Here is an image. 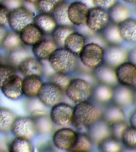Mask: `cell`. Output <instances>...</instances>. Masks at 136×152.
<instances>
[{
    "mask_svg": "<svg viewBox=\"0 0 136 152\" xmlns=\"http://www.w3.org/2000/svg\"><path fill=\"white\" fill-rule=\"evenodd\" d=\"M104 107H97L91 102H86L76 103L73 107L72 125L77 130L81 131L101 118Z\"/></svg>",
    "mask_w": 136,
    "mask_h": 152,
    "instance_id": "6da1fadb",
    "label": "cell"
},
{
    "mask_svg": "<svg viewBox=\"0 0 136 152\" xmlns=\"http://www.w3.org/2000/svg\"><path fill=\"white\" fill-rule=\"evenodd\" d=\"M47 60L55 72L66 74L72 72L77 64L76 56L64 47L56 49Z\"/></svg>",
    "mask_w": 136,
    "mask_h": 152,
    "instance_id": "7a4b0ae2",
    "label": "cell"
},
{
    "mask_svg": "<svg viewBox=\"0 0 136 152\" xmlns=\"http://www.w3.org/2000/svg\"><path fill=\"white\" fill-rule=\"evenodd\" d=\"M92 88L86 80L75 78L70 79L64 92L70 100L78 103L86 102L90 98Z\"/></svg>",
    "mask_w": 136,
    "mask_h": 152,
    "instance_id": "3957f363",
    "label": "cell"
},
{
    "mask_svg": "<svg viewBox=\"0 0 136 152\" xmlns=\"http://www.w3.org/2000/svg\"><path fill=\"white\" fill-rule=\"evenodd\" d=\"M78 56L84 66L94 69L103 63L104 48L95 43H86Z\"/></svg>",
    "mask_w": 136,
    "mask_h": 152,
    "instance_id": "277c9868",
    "label": "cell"
},
{
    "mask_svg": "<svg viewBox=\"0 0 136 152\" xmlns=\"http://www.w3.org/2000/svg\"><path fill=\"white\" fill-rule=\"evenodd\" d=\"M34 16L29 10L20 6L10 11L8 23L14 31L20 33L27 25L33 23Z\"/></svg>",
    "mask_w": 136,
    "mask_h": 152,
    "instance_id": "5b68a950",
    "label": "cell"
},
{
    "mask_svg": "<svg viewBox=\"0 0 136 152\" xmlns=\"http://www.w3.org/2000/svg\"><path fill=\"white\" fill-rule=\"evenodd\" d=\"M63 92L59 87L48 81L43 83L37 97L44 105L51 107L61 102Z\"/></svg>",
    "mask_w": 136,
    "mask_h": 152,
    "instance_id": "8992f818",
    "label": "cell"
},
{
    "mask_svg": "<svg viewBox=\"0 0 136 152\" xmlns=\"http://www.w3.org/2000/svg\"><path fill=\"white\" fill-rule=\"evenodd\" d=\"M11 131L15 136L29 140L33 138L37 133L34 120L32 117L27 116H16Z\"/></svg>",
    "mask_w": 136,
    "mask_h": 152,
    "instance_id": "52a82bcc",
    "label": "cell"
},
{
    "mask_svg": "<svg viewBox=\"0 0 136 152\" xmlns=\"http://www.w3.org/2000/svg\"><path fill=\"white\" fill-rule=\"evenodd\" d=\"M109 21L107 10L96 7L89 8L85 25L92 31L101 32L108 25Z\"/></svg>",
    "mask_w": 136,
    "mask_h": 152,
    "instance_id": "ba28073f",
    "label": "cell"
},
{
    "mask_svg": "<svg viewBox=\"0 0 136 152\" xmlns=\"http://www.w3.org/2000/svg\"><path fill=\"white\" fill-rule=\"evenodd\" d=\"M73 115V107L64 102H60L51 107L50 117L52 123L64 126L71 123Z\"/></svg>",
    "mask_w": 136,
    "mask_h": 152,
    "instance_id": "9c48e42d",
    "label": "cell"
},
{
    "mask_svg": "<svg viewBox=\"0 0 136 152\" xmlns=\"http://www.w3.org/2000/svg\"><path fill=\"white\" fill-rule=\"evenodd\" d=\"M128 52L120 45H107L104 48L103 63L115 69L127 61Z\"/></svg>",
    "mask_w": 136,
    "mask_h": 152,
    "instance_id": "30bf717a",
    "label": "cell"
},
{
    "mask_svg": "<svg viewBox=\"0 0 136 152\" xmlns=\"http://www.w3.org/2000/svg\"><path fill=\"white\" fill-rule=\"evenodd\" d=\"M77 132L70 128L63 127L57 129L52 136V141L58 149L69 151L76 140Z\"/></svg>",
    "mask_w": 136,
    "mask_h": 152,
    "instance_id": "8fae6325",
    "label": "cell"
},
{
    "mask_svg": "<svg viewBox=\"0 0 136 152\" xmlns=\"http://www.w3.org/2000/svg\"><path fill=\"white\" fill-rule=\"evenodd\" d=\"M89 8L81 1L70 3L68 8V16L72 26H80L85 25Z\"/></svg>",
    "mask_w": 136,
    "mask_h": 152,
    "instance_id": "7c38bea8",
    "label": "cell"
},
{
    "mask_svg": "<svg viewBox=\"0 0 136 152\" xmlns=\"http://www.w3.org/2000/svg\"><path fill=\"white\" fill-rule=\"evenodd\" d=\"M133 88L120 84L113 87V103L122 109L129 107L133 104Z\"/></svg>",
    "mask_w": 136,
    "mask_h": 152,
    "instance_id": "4fadbf2b",
    "label": "cell"
},
{
    "mask_svg": "<svg viewBox=\"0 0 136 152\" xmlns=\"http://www.w3.org/2000/svg\"><path fill=\"white\" fill-rule=\"evenodd\" d=\"M119 84L132 87L136 82V66L132 63L125 61L115 69Z\"/></svg>",
    "mask_w": 136,
    "mask_h": 152,
    "instance_id": "5bb4252c",
    "label": "cell"
},
{
    "mask_svg": "<svg viewBox=\"0 0 136 152\" xmlns=\"http://www.w3.org/2000/svg\"><path fill=\"white\" fill-rule=\"evenodd\" d=\"M87 135L92 143H98L105 138L112 135L111 125L100 118L87 128Z\"/></svg>",
    "mask_w": 136,
    "mask_h": 152,
    "instance_id": "9a60e30c",
    "label": "cell"
},
{
    "mask_svg": "<svg viewBox=\"0 0 136 152\" xmlns=\"http://www.w3.org/2000/svg\"><path fill=\"white\" fill-rule=\"evenodd\" d=\"M23 78L16 74L10 77L4 83L1 88L2 94L7 98L16 99L23 95Z\"/></svg>",
    "mask_w": 136,
    "mask_h": 152,
    "instance_id": "2e32d148",
    "label": "cell"
},
{
    "mask_svg": "<svg viewBox=\"0 0 136 152\" xmlns=\"http://www.w3.org/2000/svg\"><path fill=\"white\" fill-rule=\"evenodd\" d=\"M92 73L94 78L99 83L106 84L112 87L119 84L115 69L103 63L93 69Z\"/></svg>",
    "mask_w": 136,
    "mask_h": 152,
    "instance_id": "e0dca14e",
    "label": "cell"
},
{
    "mask_svg": "<svg viewBox=\"0 0 136 152\" xmlns=\"http://www.w3.org/2000/svg\"><path fill=\"white\" fill-rule=\"evenodd\" d=\"M57 47L52 39L44 38L32 46V53L34 57L40 61L47 60L55 50Z\"/></svg>",
    "mask_w": 136,
    "mask_h": 152,
    "instance_id": "ac0fdd59",
    "label": "cell"
},
{
    "mask_svg": "<svg viewBox=\"0 0 136 152\" xmlns=\"http://www.w3.org/2000/svg\"><path fill=\"white\" fill-rule=\"evenodd\" d=\"M20 73L24 76L37 75L41 77L44 73L41 61L35 57L29 56L24 59L18 66Z\"/></svg>",
    "mask_w": 136,
    "mask_h": 152,
    "instance_id": "d6986e66",
    "label": "cell"
},
{
    "mask_svg": "<svg viewBox=\"0 0 136 152\" xmlns=\"http://www.w3.org/2000/svg\"><path fill=\"white\" fill-rule=\"evenodd\" d=\"M44 33L34 23L30 24L19 33L22 43L33 46L44 38Z\"/></svg>",
    "mask_w": 136,
    "mask_h": 152,
    "instance_id": "ffe728a7",
    "label": "cell"
},
{
    "mask_svg": "<svg viewBox=\"0 0 136 152\" xmlns=\"http://www.w3.org/2000/svg\"><path fill=\"white\" fill-rule=\"evenodd\" d=\"M86 44V39L82 33L75 31L67 37L63 47L75 56H78Z\"/></svg>",
    "mask_w": 136,
    "mask_h": 152,
    "instance_id": "44dd1931",
    "label": "cell"
},
{
    "mask_svg": "<svg viewBox=\"0 0 136 152\" xmlns=\"http://www.w3.org/2000/svg\"><path fill=\"white\" fill-rule=\"evenodd\" d=\"M107 11L109 21L117 25L129 18L131 15L128 7L124 4L118 1Z\"/></svg>",
    "mask_w": 136,
    "mask_h": 152,
    "instance_id": "7402d4cb",
    "label": "cell"
},
{
    "mask_svg": "<svg viewBox=\"0 0 136 152\" xmlns=\"http://www.w3.org/2000/svg\"><path fill=\"white\" fill-rule=\"evenodd\" d=\"M113 87L106 84L98 83L92 88L90 98L98 104H103L112 100Z\"/></svg>",
    "mask_w": 136,
    "mask_h": 152,
    "instance_id": "603a6c76",
    "label": "cell"
},
{
    "mask_svg": "<svg viewBox=\"0 0 136 152\" xmlns=\"http://www.w3.org/2000/svg\"><path fill=\"white\" fill-rule=\"evenodd\" d=\"M43 83L42 80L39 76L24 77L22 81L23 95L29 98L37 97Z\"/></svg>",
    "mask_w": 136,
    "mask_h": 152,
    "instance_id": "cb8c5ba5",
    "label": "cell"
},
{
    "mask_svg": "<svg viewBox=\"0 0 136 152\" xmlns=\"http://www.w3.org/2000/svg\"><path fill=\"white\" fill-rule=\"evenodd\" d=\"M118 27L123 41L136 42V20L129 18L118 24Z\"/></svg>",
    "mask_w": 136,
    "mask_h": 152,
    "instance_id": "d4e9b609",
    "label": "cell"
},
{
    "mask_svg": "<svg viewBox=\"0 0 136 152\" xmlns=\"http://www.w3.org/2000/svg\"><path fill=\"white\" fill-rule=\"evenodd\" d=\"M101 118L110 125L125 121V116L123 109L114 103L104 107Z\"/></svg>",
    "mask_w": 136,
    "mask_h": 152,
    "instance_id": "484cf974",
    "label": "cell"
},
{
    "mask_svg": "<svg viewBox=\"0 0 136 152\" xmlns=\"http://www.w3.org/2000/svg\"><path fill=\"white\" fill-rule=\"evenodd\" d=\"M69 2L62 0L56 5L50 14L52 15L57 25L72 26L68 16V8Z\"/></svg>",
    "mask_w": 136,
    "mask_h": 152,
    "instance_id": "4316f807",
    "label": "cell"
},
{
    "mask_svg": "<svg viewBox=\"0 0 136 152\" xmlns=\"http://www.w3.org/2000/svg\"><path fill=\"white\" fill-rule=\"evenodd\" d=\"M33 23L44 33L51 34L57 26L52 15L48 13H39L34 16Z\"/></svg>",
    "mask_w": 136,
    "mask_h": 152,
    "instance_id": "83f0119b",
    "label": "cell"
},
{
    "mask_svg": "<svg viewBox=\"0 0 136 152\" xmlns=\"http://www.w3.org/2000/svg\"><path fill=\"white\" fill-rule=\"evenodd\" d=\"M72 26L57 25L51 33V39L57 46L63 47L64 41L67 37L75 30Z\"/></svg>",
    "mask_w": 136,
    "mask_h": 152,
    "instance_id": "f1b7e54d",
    "label": "cell"
},
{
    "mask_svg": "<svg viewBox=\"0 0 136 152\" xmlns=\"http://www.w3.org/2000/svg\"><path fill=\"white\" fill-rule=\"evenodd\" d=\"M101 35L107 45H120L123 40L119 34L118 25L109 23L101 31Z\"/></svg>",
    "mask_w": 136,
    "mask_h": 152,
    "instance_id": "f546056e",
    "label": "cell"
},
{
    "mask_svg": "<svg viewBox=\"0 0 136 152\" xmlns=\"http://www.w3.org/2000/svg\"><path fill=\"white\" fill-rule=\"evenodd\" d=\"M35 123L37 133L41 134L50 133L52 129V122L50 116L45 113L32 116Z\"/></svg>",
    "mask_w": 136,
    "mask_h": 152,
    "instance_id": "4dcf8cb0",
    "label": "cell"
},
{
    "mask_svg": "<svg viewBox=\"0 0 136 152\" xmlns=\"http://www.w3.org/2000/svg\"><path fill=\"white\" fill-rule=\"evenodd\" d=\"M97 145L98 149L102 152H120L123 147L121 141L112 135L101 140Z\"/></svg>",
    "mask_w": 136,
    "mask_h": 152,
    "instance_id": "1f68e13d",
    "label": "cell"
},
{
    "mask_svg": "<svg viewBox=\"0 0 136 152\" xmlns=\"http://www.w3.org/2000/svg\"><path fill=\"white\" fill-rule=\"evenodd\" d=\"M16 116L8 108L0 107V132L7 133L11 131Z\"/></svg>",
    "mask_w": 136,
    "mask_h": 152,
    "instance_id": "d6a6232c",
    "label": "cell"
},
{
    "mask_svg": "<svg viewBox=\"0 0 136 152\" xmlns=\"http://www.w3.org/2000/svg\"><path fill=\"white\" fill-rule=\"evenodd\" d=\"M92 141L88 135L84 133L77 132L75 143L69 152H84L90 151L92 147Z\"/></svg>",
    "mask_w": 136,
    "mask_h": 152,
    "instance_id": "836d02e7",
    "label": "cell"
},
{
    "mask_svg": "<svg viewBox=\"0 0 136 152\" xmlns=\"http://www.w3.org/2000/svg\"><path fill=\"white\" fill-rule=\"evenodd\" d=\"M29 140L25 138L15 136L11 141L8 149L11 152H31L32 147Z\"/></svg>",
    "mask_w": 136,
    "mask_h": 152,
    "instance_id": "e575fe53",
    "label": "cell"
},
{
    "mask_svg": "<svg viewBox=\"0 0 136 152\" xmlns=\"http://www.w3.org/2000/svg\"><path fill=\"white\" fill-rule=\"evenodd\" d=\"M22 43L19 34L16 32H11L7 33L1 46L4 49L10 52L20 47Z\"/></svg>",
    "mask_w": 136,
    "mask_h": 152,
    "instance_id": "d590c367",
    "label": "cell"
},
{
    "mask_svg": "<svg viewBox=\"0 0 136 152\" xmlns=\"http://www.w3.org/2000/svg\"><path fill=\"white\" fill-rule=\"evenodd\" d=\"M29 56H30L28 52L21 46L16 49L10 51L8 60L10 65L14 67H18L19 64Z\"/></svg>",
    "mask_w": 136,
    "mask_h": 152,
    "instance_id": "8d00e7d4",
    "label": "cell"
},
{
    "mask_svg": "<svg viewBox=\"0 0 136 152\" xmlns=\"http://www.w3.org/2000/svg\"><path fill=\"white\" fill-rule=\"evenodd\" d=\"M120 141L124 146L136 148V128L128 126L122 134Z\"/></svg>",
    "mask_w": 136,
    "mask_h": 152,
    "instance_id": "74e56055",
    "label": "cell"
},
{
    "mask_svg": "<svg viewBox=\"0 0 136 152\" xmlns=\"http://www.w3.org/2000/svg\"><path fill=\"white\" fill-rule=\"evenodd\" d=\"M70 79L67 74L56 72L51 74L48 77V81L56 84L64 92Z\"/></svg>",
    "mask_w": 136,
    "mask_h": 152,
    "instance_id": "f35d334b",
    "label": "cell"
},
{
    "mask_svg": "<svg viewBox=\"0 0 136 152\" xmlns=\"http://www.w3.org/2000/svg\"><path fill=\"white\" fill-rule=\"evenodd\" d=\"M62 0H39L35 4L39 13L50 14L57 4Z\"/></svg>",
    "mask_w": 136,
    "mask_h": 152,
    "instance_id": "ab89813d",
    "label": "cell"
},
{
    "mask_svg": "<svg viewBox=\"0 0 136 152\" xmlns=\"http://www.w3.org/2000/svg\"><path fill=\"white\" fill-rule=\"evenodd\" d=\"M14 67L10 65L0 64V88L11 76L16 74Z\"/></svg>",
    "mask_w": 136,
    "mask_h": 152,
    "instance_id": "60d3db41",
    "label": "cell"
},
{
    "mask_svg": "<svg viewBox=\"0 0 136 152\" xmlns=\"http://www.w3.org/2000/svg\"><path fill=\"white\" fill-rule=\"evenodd\" d=\"M110 125L112 136L120 141L122 134L128 125L125 121L116 122Z\"/></svg>",
    "mask_w": 136,
    "mask_h": 152,
    "instance_id": "b9f144b4",
    "label": "cell"
},
{
    "mask_svg": "<svg viewBox=\"0 0 136 152\" xmlns=\"http://www.w3.org/2000/svg\"><path fill=\"white\" fill-rule=\"evenodd\" d=\"M91 1L94 7L106 10L118 1V0H91Z\"/></svg>",
    "mask_w": 136,
    "mask_h": 152,
    "instance_id": "7bdbcfd3",
    "label": "cell"
},
{
    "mask_svg": "<svg viewBox=\"0 0 136 152\" xmlns=\"http://www.w3.org/2000/svg\"><path fill=\"white\" fill-rule=\"evenodd\" d=\"M10 10L3 4L0 3V25L5 26L8 23Z\"/></svg>",
    "mask_w": 136,
    "mask_h": 152,
    "instance_id": "ee69618b",
    "label": "cell"
},
{
    "mask_svg": "<svg viewBox=\"0 0 136 152\" xmlns=\"http://www.w3.org/2000/svg\"><path fill=\"white\" fill-rule=\"evenodd\" d=\"M3 1H4V4H3L10 10L21 6V0H3Z\"/></svg>",
    "mask_w": 136,
    "mask_h": 152,
    "instance_id": "f6af8a7d",
    "label": "cell"
},
{
    "mask_svg": "<svg viewBox=\"0 0 136 152\" xmlns=\"http://www.w3.org/2000/svg\"><path fill=\"white\" fill-rule=\"evenodd\" d=\"M127 61L136 66V46L128 52Z\"/></svg>",
    "mask_w": 136,
    "mask_h": 152,
    "instance_id": "bcb514c9",
    "label": "cell"
},
{
    "mask_svg": "<svg viewBox=\"0 0 136 152\" xmlns=\"http://www.w3.org/2000/svg\"><path fill=\"white\" fill-rule=\"evenodd\" d=\"M129 121L130 125L136 128V108L131 114Z\"/></svg>",
    "mask_w": 136,
    "mask_h": 152,
    "instance_id": "7dc6e473",
    "label": "cell"
},
{
    "mask_svg": "<svg viewBox=\"0 0 136 152\" xmlns=\"http://www.w3.org/2000/svg\"><path fill=\"white\" fill-rule=\"evenodd\" d=\"M7 32L4 26L0 25V45L2 44L3 39L7 34Z\"/></svg>",
    "mask_w": 136,
    "mask_h": 152,
    "instance_id": "c3c4849f",
    "label": "cell"
},
{
    "mask_svg": "<svg viewBox=\"0 0 136 152\" xmlns=\"http://www.w3.org/2000/svg\"><path fill=\"white\" fill-rule=\"evenodd\" d=\"M121 152H136V148L124 146L122 148Z\"/></svg>",
    "mask_w": 136,
    "mask_h": 152,
    "instance_id": "681fc988",
    "label": "cell"
},
{
    "mask_svg": "<svg viewBox=\"0 0 136 152\" xmlns=\"http://www.w3.org/2000/svg\"><path fill=\"white\" fill-rule=\"evenodd\" d=\"M133 89V104L136 107V88Z\"/></svg>",
    "mask_w": 136,
    "mask_h": 152,
    "instance_id": "f907efd6",
    "label": "cell"
},
{
    "mask_svg": "<svg viewBox=\"0 0 136 152\" xmlns=\"http://www.w3.org/2000/svg\"><path fill=\"white\" fill-rule=\"evenodd\" d=\"M123 2L128 4H136V0H122Z\"/></svg>",
    "mask_w": 136,
    "mask_h": 152,
    "instance_id": "816d5d0a",
    "label": "cell"
},
{
    "mask_svg": "<svg viewBox=\"0 0 136 152\" xmlns=\"http://www.w3.org/2000/svg\"><path fill=\"white\" fill-rule=\"evenodd\" d=\"M26 2L28 3L32 4L35 5L38 2L39 0H25Z\"/></svg>",
    "mask_w": 136,
    "mask_h": 152,
    "instance_id": "f5cc1de1",
    "label": "cell"
},
{
    "mask_svg": "<svg viewBox=\"0 0 136 152\" xmlns=\"http://www.w3.org/2000/svg\"><path fill=\"white\" fill-rule=\"evenodd\" d=\"M132 88H136V82L134 84Z\"/></svg>",
    "mask_w": 136,
    "mask_h": 152,
    "instance_id": "db71d44e",
    "label": "cell"
},
{
    "mask_svg": "<svg viewBox=\"0 0 136 152\" xmlns=\"http://www.w3.org/2000/svg\"><path fill=\"white\" fill-rule=\"evenodd\" d=\"M3 1V0H0V3H1V2H2V1Z\"/></svg>",
    "mask_w": 136,
    "mask_h": 152,
    "instance_id": "11a10c76",
    "label": "cell"
}]
</instances>
